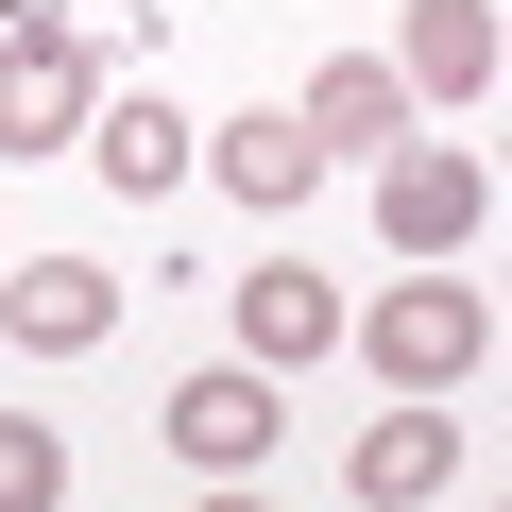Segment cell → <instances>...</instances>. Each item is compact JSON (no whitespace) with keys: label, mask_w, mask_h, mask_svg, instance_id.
I'll return each mask as SVG.
<instances>
[{"label":"cell","mask_w":512,"mask_h":512,"mask_svg":"<svg viewBox=\"0 0 512 512\" xmlns=\"http://www.w3.org/2000/svg\"><path fill=\"white\" fill-rule=\"evenodd\" d=\"M359 342H376V376H393V393H461V376L495 359V308H478L461 256H427V274H393V291L359 308Z\"/></svg>","instance_id":"6da1fadb"},{"label":"cell","mask_w":512,"mask_h":512,"mask_svg":"<svg viewBox=\"0 0 512 512\" xmlns=\"http://www.w3.org/2000/svg\"><path fill=\"white\" fill-rule=\"evenodd\" d=\"M376 222H393V256H461V239L495 222V171H478L461 137H393V171H376Z\"/></svg>","instance_id":"7a4b0ae2"},{"label":"cell","mask_w":512,"mask_h":512,"mask_svg":"<svg viewBox=\"0 0 512 512\" xmlns=\"http://www.w3.org/2000/svg\"><path fill=\"white\" fill-rule=\"evenodd\" d=\"M0 325H18V359H103L120 342V274L103 256H0Z\"/></svg>","instance_id":"3957f363"},{"label":"cell","mask_w":512,"mask_h":512,"mask_svg":"<svg viewBox=\"0 0 512 512\" xmlns=\"http://www.w3.org/2000/svg\"><path fill=\"white\" fill-rule=\"evenodd\" d=\"M86 103H103V52L86 35H0V154H69L86 137Z\"/></svg>","instance_id":"277c9868"},{"label":"cell","mask_w":512,"mask_h":512,"mask_svg":"<svg viewBox=\"0 0 512 512\" xmlns=\"http://www.w3.org/2000/svg\"><path fill=\"white\" fill-rule=\"evenodd\" d=\"M154 444H171V461H205V478H256V461H274V376H256V359H205V376H171Z\"/></svg>","instance_id":"5b68a950"},{"label":"cell","mask_w":512,"mask_h":512,"mask_svg":"<svg viewBox=\"0 0 512 512\" xmlns=\"http://www.w3.org/2000/svg\"><path fill=\"white\" fill-rule=\"evenodd\" d=\"M342 478H359V512H427V495L461 478V427H444V393H410V410H376Z\"/></svg>","instance_id":"8992f818"},{"label":"cell","mask_w":512,"mask_h":512,"mask_svg":"<svg viewBox=\"0 0 512 512\" xmlns=\"http://www.w3.org/2000/svg\"><path fill=\"white\" fill-rule=\"evenodd\" d=\"M325 342H342V291L308 274V256H256V274H239V359L291 376V359H325Z\"/></svg>","instance_id":"52a82bcc"},{"label":"cell","mask_w":512,"mask_h":512,"mask_svg":"<svg viewBox=\"0 0 512 512\" xmlns=\"http://www.w3.org/2000/svg\"><path fill=\"white\" fill-rule=\"evenodd\" d=\"M188 154H205V120H171L154 86H137V103H86V171H103V188L171 205V188H188Z\"/></svg>","instance_id":"ba28073f"},{"label":"cell","mask_w":512,"mask_h":512,"mask_svg":"<svg viewBox=\"0 0 512 512\" xmlns=\"http://www.w3.org/2000/svg\"><path fill=\"white\" fill-rule=\"evenodd\" d=\"M393 86L478 103V86H495V0H410V18H393Z\"/></svg>","instance_id":"9c48e42d"},{"label":"cell","mask_w":512,"mask_h":512,"mask_svg":"<svg viewBox=\"0 0 512 512\" xmlns=\"http://www.w3.org/2000/svg\"><path fill=\"white\" fill-rule=\"evenodd\" d=\"M291 120H308V154H376V137H410V86H393V52H342Z\"/></svg>","instance_id":"30bf717a"},{"label":"cell","mask_w":512,"mask_h":512,"mask_svg":"<svg viewBox=\"0 0 512 512\" xmlns=\"http://www.w3.org/2000/svg\"><path fill=\"white\" fill-rule=\"evenodd\" d=\"M205 171H222L239 205H308V171H325V154H308V120L274 103V120H205Z\"/></svg>","instance_id":"8fae6325"},{"label":"cell","mask_w":512,"mask_h":512,"mask_svg":"<svg viewBox=\"0 0 512 512\" xmlns=\"http://www.w3.org/2000/svg\"><path fill=\"white\" fill-rule=\"evenodd\" d=\"M0 512H69V444L35 410H0Z\"/></svg>","instance_id":"7c38bea8"},{"label":"cell","mask_w":512,"mask_h":512,"mask_svg":"<svg viewBox=\"0 0 512 512\" xmlns=\"http://www.w3.org/2000/svg\"><path fill=\"white\" fill-rule=\"evenodd\" d=\"M205 512H256V495H239V478H205Z\"/></svg>","instance_id":"4fadbf2b"},{"label":"cell","mask_w":512,"mask_h":512,"mask_svg":"<svg viewBox=\"0 0 512 512\" xmlns=\"http://www.w3.org/2000/svg\"><path fill=\"white\" fill-rule=\"evenodd\" d=\"M0 35H18V0H0Z\"/></svg>","instance_id":"5bb4252c"},{"label":"cell","mask_w":512,"mask_h":512,"mask_svg":"<svg viewBox=\"0 0 512 512\" xmlns=\"http://www.w3.org/2000/svg\"><path fill=\"white\" fill-rule=\"evenodd\" d=\"M137 18H171V0H137Z\"/></svg>","instance_id":"9a60e30c"}]
</instances>
